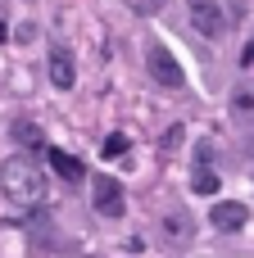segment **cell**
I'll return each mask as SVG.
<instances>
[{
  "mask_svg": "<svg viewBox=\"0 0 254 258\" xmlns=\"http://www.w3.org/2000/svg\"><path fill=\"white\" fill-rule=\"evenodd\" d=\"M0 190H5V200H14V204L32 209V204H41V200H45V177H41V168H36L32 159L14 154V159H5V163H0Z\"/></svg>",
  "mask_w": 254,
  "mask_h": 258,
  "instance_id": "cell-1",
  "label": "cell"
},
{
  "mask_svg": "<svg viewBox=\"0 0 254 258\" xmlns=\"http://www.w3.org/2000/svg\"><path fill=\"white\" fill-rule=\"evenodd\" d=\"M164 5H168V0H127V9H132V14H141V18H150V14H159Z\"/></svg>",
  "mask_w": 254,
  "mask_h": 258,
  "instance_id": "cell-13",
  "label": "cell"
},
{
  "mask_svg": "<svg viewBox=\"0 0 254 258\" xmlns=\"http://www.w3.org/2000/svg\"><path fill=\"white\" fill-rule=\"evenodd\" d=\"M45 154H50V168H55V172H59L64 181H82V177H86L82 159H73L68 150H45Z\"/></svg>",
  "mask_w": 254,
  "mask_h": 258,
  "instance_id": "cell-9",
  "label": "cell"
},
{
  "mask_svg": "<svg viewBox=\"0 0 254 258\" xmlns=\"http://www.w3.org/2000/svg\"><path fill=\"white\" fill-rule=\"evenodd\" d=\"M177 145H182V127H173V132L164 136V150H177Z\"/></svg>",
  "mask_w": 254,
  "mask_h": 258,
  "instance_id": "cell-15",
  "label": "cell"
},
{
  "mask_svg": "<svg viewBox=\"0 0 254 258\" xmlns=\"http://www.w3.org/2000/svg\"><path fill=\"white\" fill-rule=\"evenodd\" d=\"M50 82L59 86V91H73V82H77V68H73V54L64 50V45H50Z\"/></svg>",
  "mask_w": 254,
  "mask_h": 258,
  "instance_id": "cell-6",
  "label": "cell"
},
{
  "mask_svg": "<svg viewBox=\"0 0 254 258\" xmlns=\"http://www.w3.org/2000/svg\"><path fill=\"white\" fill-rule=\"evenodd\" d=\"M5 36H9V27H5V18H0V41H5Z\"/></svg>",
  "mask_w": 254,
  "mask_h": 258,
  "instance_id": "cell-17",
  "label": "cell"
},
{
  "mask_svg": "<svg viewBox=\"0 0 254 258\" xmlns=\"http://www.w3.org/2000/svg\"><path fill=\"white\" fill-rule=\"evenodd\" d=\"M232 122H236L241 132L254 127V82H241V86L232 91Z\"/></svg>",
  "mask_w": 254,
  "mask_h": 258,
  "instance_id": "cell-7",
  "label": "cell"
},
{
  "mask_svg": "<svg viewBox=\"0 0 254 258\" xmlns=\"http://www.w3.org/2000/svg\"><path fill=\"white\" fill-rule=\"evenodd\" d=\"M9 136H14L18 145H27V150H41V145H45L41 127H36V122H27V118H14V122H9Z\"/></svg>",
  "mask_w": 254,
  "mask_h": 258,
  "instance_id": "cell-10",
  "label": "cell"
},
{
  "mask_svg": "<svg viewBox=\"0 0 254 258\" xmlns=\"http://www.w3.org/2000/svg\"><path fill=\"white\" fill-rule=\"evenodd\" d=\"M209 222H214L218 231H245V222H250V209H245L241 200H218V204L209 209Z\"/></svg>",
  "mask_w": 254,
  "mask_h": 258,
  "instance_id": "cell-5",
  "label": "cell"
},
{
  "mask_svg": "<svg viewBox=\"0 0 254 258\" xmlns=\"http://www.w3.org/2000/svg\"><path fill=\"white\" fill-rule=\"evenodd\" d=\"M241 63H245V68H254V41L245 45V54H241Z\"/></svg>",
  "mask_w": 254,
  "mask_h": 258,
  "instance_id": "cell-16",
  "label": "cell"
},
{
  "mask_svg": "<svg viewBox=\"0 0 254 258\" xmlns=\"http://www.w3.org/2000/svg\"><path fill=\"white\" fill-rule=\"evenodd\" d=\"M209 163H214V145L200 141V145H195V168H209Z\"/></svg>",
  "mask_w": 254,
  "mask_h": 258,
  "instance_id": "cell-14",
  "label": "cell"
},
{
  "mask_svg": "<svg viewBox=\"0 0 254 258\" xmlns=\"http://www.w3.org/2000/svg\"><path fill=\"white\" fill-rule=\"evenodd\" d=\"M191 190H195V195H214V190H218V172H214V168H195V172H191Z\"/></svg>",
  "mask_w": 254,
  "mask_h": 258,
  "instance_id": "cell-11",
  "label": "cell"
},
{
  "mask_svg": "<svg viewBox=\"0 0 254 258\" xmlns=\"http://www.w3.org/2000/svg\"><path fill=\"white\" fill-rule=\"evenodd\" d=\"M186 18H191V27L200 32V36H223V9H218V0H186Z\"/></svg>",
  "mask_w": 254,
  "mask_h": 258,
  "instance_id": "cell-3",
  "label": "cell"
},
{
  "mask_svg": "<svg viewBox=\"0 0 254 258\" xmlns=\"http://www.w3.org/2000/svg\"><path fill=\"white\" fill-rule=\"evenodd\" d=\"M91 190H95L91 200H95V213H100V218H123V213H127L123 186H118L114 177H95V181H91Z\"/></svg>",
  "mask_w": 254,
  "mask_h": 258,
  "instance_id": "cell-4",
  "label": "cell"
},
{
  "mask_svg": "<svg viewBox=\"0 0 254 258\" xmlns=\"http://www.w3.org/2000/svg\"><path fill=\"white\" fill-rule=\"evenodd\" d=\"M164 240H173V245H191V240H195V222H191V213H168V218H164Z\"/></svg>",
  "mask_w": 254,
  "mask_h": 258,
  "instance_id": "cell-8",
  "label": "cell"
},
{
  "mask_svg": "<svg viewBox=\"0 0 254 258\" xmlns=\"http://www.w3.org/2000/svg\"><path fill=\"white\" fill-rule=\"evenodd\" d=\"M123 154H127V136H123V132L105 136V159H123Z\"/></svg>",
  "mask_w": 254,
  "mask_h": 258,
  "instance_id": "cell-12",
  "label": "cell"
},
{
  "mask_svg": "<svg viewBox=\"0 0 254 258\" xmlns=\"http://www.w3.org/2000/svg\"><path fill=\"white\" fill-rule=\"evenodd\" d=\"M145 73L159 82V86H168V91H177L186 77H182V63L173 59V50L164 45V41H150L145 45Z\"/></svg>",
  "mask_w": 254,
  "mask_h": 258,
  "instance_id": "cell-2",
  "label": "cell"
}]
</instances>
